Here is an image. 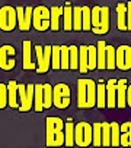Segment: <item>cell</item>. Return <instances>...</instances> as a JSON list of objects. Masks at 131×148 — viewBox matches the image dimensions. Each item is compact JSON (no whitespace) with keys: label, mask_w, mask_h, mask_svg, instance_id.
<instances>
[{"label":"cell","mask_w":131,"mask_h":148,"mask_svg":"<svg viewBox=\"0 0 131 148\" xmlns=\"http://www.w3.org/2000/svg\"><path fill=\"white\" fill-rule=\"evenodd\" d=\"M77 107L92 109L96 107V82L90 78L77 79Z\"/></svg>","instance_id":"6da1fadb"},{"label":"cell","mask_w":131,"mask_h":148,"mask_svg":"<svg viewBox=\"0 0 131 148\" xmlns=\"http://www.w3.org/2000/svg\"><path fill=\"white\" fill-rule=\"evenodd\" d=\"M45 139L47 147H61L64 145V122L61 117L48 116L45 117Z\"/></svg>","instance_id":"7a4b0ae2"},{"label":"cell","mask_w":131,"mask_h":148,"mask_svg":"<svg viewBox=\"0 0 131 148\" xmlns=\"http://www.w3.org/2000/svg\"><path fill=\"white\" fill-rule=\"evenodd\" d=\"M108 6L92 8V32L96 35L108 34L111 29V13Z\"/></svg>","instance_id":"3957f363"},{"label":"cell","mask_w":131,"mask_h":148,"mask_svg":"<svg viewBox=\"0 0 131 148\" xmlns=\"http://www.w3.org/2000/svg\"><path fill=\"white\" fill-rule=\"evenodd\" d=\"M18 95L20 100V106L18 107V110L20 113L29 112L31 109H34V97H35V85L34 84H18Z\"/></svg>","instance_id":"277c9868"},{"label":"cell","mask_w":131,"mask_h":148,"mask_svg":"<svg viewBox=\"0 0 131 148\" xmlns=\"http://www.w3.org/2000/svg\"><path fill=\"white\" fill-rule=\"evenodd\" d=\"M50 18H51V13H50L48 8H45V6H36V8H34L32 27L36 31H39V32H44V31L50 29V27H51Z\"/></svg>","instance_id":"5b68a950"},{"label":"cell","mask_w":131,"mask_h":148,"mask_svg":"<svg viewBox=\"0 0 131 148\" xmlns=\"http://www.w3.org/2000/svg\"><path fill=\"white\" fill-rule=\"evenodd\" d=\"M51 47L53 46H35V54H36V73H45L51 68Z\"/></svg>","instance_id":"8992f818"},{"label":"cell","mask_w":131,"mask_h":148,"mask_svg":"<svg viewBox=\"0 0 131 148\" xmlns=\"http://www.w3.org/2000/svg\"><path fill=\"white\" fill-rule=\"evenodd\" d=\"M92 125L87 122H80L74 126V144L77 147L92 145Z\"/></svg>","instance_id":"52a82bcc"},{"label":"cell","mask_w":131,"mask_h":148,"mask_svg":"<svg viewBox=\"0 0 131 148\" xmlns=\"http://www.w3.org/2000/svg\"><path fill=\"white\" fill-rule=\"evenodd\" d=\"M53 104L60 110L70 106V88L66 84H57L53 87Z\"/></svg>","instance_id":"ba28073f"},{"label":"cell","mask_w":131,"mask_h":148,"mask_svg":"<svg viewBox=\"0 0 131 148\" xmlns=\"http://www.w3.org/2000/svg\"><path fill=\"white\" fill-rule=\"evenodd\" d=\"M18 25V16L16 9L12 6L0 8V29L5 32H10Z\"/></svg>","instance_id":"9c48e42d"},{"label":"cell","mask_w":131,"mask_h":148,"mask_svg":"<svg viewBox=\"0 0 131 148\" xmlns=\"http://www.w3.org/2000/svg\"><path fill=\"white\" fill-rule=\"evenodd\" d=\"M16 68V49L13 46H2L0 47V69L5 72H10Z\"/></svg>","instance_id":"30bf717a"},{"label":"cell","mask_w":131,"mask_h":148,"mask_svg":"<svg viewBox=\"0 0 131 148\" xmlns=\"http://www.w3.org/2000/svg\"><path fill=\"white\" fill-rule=\"evenodd\" d=\"M32 13L34 8L31 6H18L16 8V16H18V28L22 32H28L32 28Z\"/></svg>","instance_id":"8fae6325"},{"label":"cell","mask_w":131,"mask_h":148,"mask_svg":"<svg viewBox=\"0 0 131 148\" xmlns=\"http://www.w3.org/2000/svg\"><path fill=\"white\" fill-rule=\"evenodd\" d=\"M115 63H117V69H120V71H130L131 69V47L130 46L117 47Z\"/></svg>","instance_id":"7c38bea8"},{"label":"cell","mask_w":131,"mask_h":148,"mask_svg":"<svg viewBox=\"0 0 131 148\" xmlns=\"http://www.w3.org/2000/svg\"><path fill=\"white\" fill-rule=\"evenodd\" d=\"M32 43L25 40L22 43V68L24 71H36V63L32 59Z\"/></svg>","instance_id":"4fadbf2b"},{"label":"cell","mask_w":131,"mask_h":148,"mask_svg":"<svg viewBox=\"0 0 131 148\" xmlns=\"http://www.w3.org/2000/svg\"><path fill=\"white\" fill-rule=\"evenodd\" d=\"M117 84L118 79H108L106 81V107L115 109L117 107Z\"/></svg>","instance_id":"5bb4252c"},{"label":"cell","mask_w":131,"mask_h":148,"mask_svg":"<svg viewBox=\"0 0 131 148\" xmlns=\"http://www.w3.org/2000/svg\"><path fill=\"white\" fill-rule=\"evenodd\" d=\"M127 87H128V81L127 79H118L117 84V107L124 109L127 107Z\"/></svg>","instance_id":"9a60e30c"},{"label":"cell","mask_w":131,"mask_h":148,"mask_svg":"<svg viewBox=\"0 0 131 148\" xmlns=\"http://www.w3.org/2000/svg\"><path fill=\"white\" fill-rule=\"evenodd\" d=\"M63 29L66 32L73 29V8L70 2H66L63 6Z\"/></svg>","instance_id":"2e32d148"},{"label":"cell","mask_w":131,"mask_h":148,"mask_svg":"<svg viewBox=\"0 0 131 148\" xmlns=\"http://www.w3.org/2000/svg\"><path fill=\"white\" fill-rule=\"evenodd\" d=\"M18 82L15 79L7 82V106L12 109H18Z\"/></svg>","instance_id":"e0dca14e"},{"label":"cell","mask_w":131,"mask_h":148,"mask_svg":"<svg viewBox=\"0 0 131 148\" xmlns=\"http://www.w3.org/2000/svg\"><path fill=\"white\" fill-rule=\"evenodd\" d=\"M74 122L72 117H69L64 122V145L66 147H73L74 144Z\"/></svg>","instance_id":"ac0fdd59"},{"label":"cell","mask_w":131,"mask_h":148,"mask_svg":"<svg viewBox=\"0 0 131 148\" xmlns=\"http://www.w3.org/2000/svg\"><path fill=\"white\" fill-rule=\"evenodd\" d=\"M117 28L120 31H127V3L117 5Z\"/></svg>","instance_id":"d6986e66"},{"label":"cell","mask_w":131,"mask_h":148,"mask_svg":"<svg viewBox=\"0 0 131 148\" xmlns=\"http://www.w3.org/2000/svg\"><path fill=\"white\" fill-rule=\"evenodd\" d=\"M106 43L103 40L98 41L96 43V53H98V71H103L106 69Z\"/></svg>","instance_id":"ffe728a7"},{"label":"cell","mask_w":131,"mask_h":148,"mask_svg":"<svg viewBox=\"0 0 131 148\" xmlns=\"http://www.w3.org/2000/svg\"><path fill=\"white\" fill-rule=\"evenodd\" d=\"M50 13H51V18H50L51 27H50V29L53 32H57L60 29V18L63 16V8L61 6H53L50 9Z\"/></svg>","instance_id":"44dd1931"},{"label":"cell","mask_w":131,"mask_h":148,"mask_svg":"<svg viewBox=\"0 0 131 148\" xmlns=\"http://www.w3.org/2000/svg\"><path fill=\"white\" fill-rule=\"evenodd\" d=\"M96 107L105 109L106 107V84L102 81L96 84Z\"/></svg>","instance_id":"7402d4cb"},{"label":"cell","mask_w":131,"mask_h":148,"mask_svg":"<svg viewBox=\"0 0 131 148\" xmlns=\"http://www.w3.org/2000/svg\"><path fill=\"white\" fill-rule=\"evenodd\" d=\"M44 84H36L35 85V97H34V110L36 113H41L44 109V94H42Z\"/></svg>","instance_id":"603a6c76"},{"label":"cell","mask_w":131,"mask_h":148,"mask_svg":"<svg viewBox=\"0 0 131 148\" xmlns=\"http://www.w3.org/2000/svg\"><path fill=\"white\" fill-rule=\"evenodd\" d=\"M120 129H121V135H120L121 147H131V122L122 123Z\"/></svg>","instance_id":"cb8c5ba5"},{"label":"cell","mask_w":131,"mask_h":148,"mask_svg":"<svg viewBox=\"0 0 131 148\" xmlns=\"http://www.w3.org/2000/svg\"><path fill=\"white\" fill-rule=\"evenodd\" d=\"M92 29V8L82 6V31Z\"/></svg>","instance_id":"d4e9b609"},{"label":"cell","mask_w":131,"mask_h":148,"mask_svg":"<svg viewBox=\"0 0 131 148\" xmlns=\"http://www.w3.org/2000/svg\"><path fill=\"white\" fill-rule=\"evenodd\" d=\"M79 72L86 73L89 72L87 68V46H79Z\"/></svg>","instance_id":"484cf974"},{"label":"cell","mask_w":131,"mask_h":148,"mask_svg":"<svg viewBox=\"0 0 131 148\" xmlns=\"http://www.w3.org/2000/svg\"><path fill=\"white\" fill-rule=\"evenodd\" d=\"M51 69L53 71L61 69V46L51 47Z\"/></svg>","instance_id":"4316f807"},{"label":"cell","mask_w":131,"mask_h":148,"mask_svg":"<svg viewBox=\"0 0 131 148\" xmlns=\"http://www.w3.org/2000/svg\"><path fill=\"white\" fill-rule=\"evenodd\" d=\"M115 56H117V49L114 46H106V69L108 71H114L117 69V63H115Z\"/></svg>","instance_id":"83f0119b"},{"label":"cell","mask_w":131,"mask_h":148,"mask_svg":"<svg viewBox=\"0 0 131 148\" xmlns=\"http://www.w3.org/2000/svg\"><path fill=\"white\" fill-rule=\"evenodd\" d=\"M98 66V53L96 46H87V68L90 71H95Z\"/></svg>","instance_id":"f1b7e54d"},{"label":"cell","mask_w":131,"mask_h":148,"mask_svg":"<svg viewBox=\"0 0 131 148\" xmlns=\"http://www.w3.org/2000/svg\"><path fill=\"white\" fill-rule=\"evenodd\" d=\"M92 145L93 147H102V122L92 125Z\"/></svg>","instance_id":"f546056e"},{"label":"cell","mask_w":131,"mask_h":148,"mask_svg":"<svg viewBox=\"0 0 131 148\" xmlns=\"http://www.w3.org/2000/svg\"><path fill=\"white\" fill-rule=\"evenodd\" d=\"M42 94H44V109H50L53 107V85L50 84H44L42 88Z\"/></svg>","instance_id":"4dcf8cb0"},{"label":"cell","mask_w":131,"mask_h":148,"mask_svg":"<svg viewBox=\"0 0 131 148\" xmlns=\"http://www.w3.org/2000/svg\"><path fill=\"white\" fill-rule=\"evenodd\" d=\"M120 135H121V129L120 125L117 122H111V147H120Z\"/></svg>","instance_id":"1f68e13d"},{"label":"cell","mask_w":131,"mask_h":148,"mask_svg":"<svg viewBox=\"0 0 131 148\" xmlns=\"http://www.w3.org/2000/svg\"><path fill=\"white\" fill-rule=\"evenodd\" d=\"M70 49V69L79 71V46H69Z\"/></svg>","instance_id":"d6a6232c"},{"label":"cell","mask_w":131,"mask_h":148,"mask_svg":"<svg viewBox=\"0 0 131 148\" xmlns=\"http://www.w3.org/2000/svg\"><path fill=\"white\" fill-rule=\"evenodd\" d=\"M102 147H111V123L102 122Z\"/></svg>","instance_id":"836d02e7"},{"label":"cell","mask_w":131,"mask_h":148,"mask_svg":"<svg viewBox=\"0 0 131 148\" xmlns=\"http://www.w3.org/2000/svg\"><path fill=\"white\" fill-rule=\"evenodd\" d=\"M70 69V49L69 46H61V71Z\"/></svg>","instance_id":"e575fe53"},{"label":"cell","mask_w":131,"mask_h":148,"mask_svg":"<svg viewBox=\"0 0 131 148\" xmlns=\"http://www.w3.org/2000/svg\"><path fill=\"white\" fill-rule=\"evenodd\" d=\"M73 31H82V6L73 8Z\"/></svg>","instance_id":"d590c367"},{"label":"cell","mask_w":131,"mask_h":148,"mask_svg":"<svg viewBox=\"0 0 131 148\" xmlns=\"http://www.w3.org/2000/svg\"><path fill=\"white\" fill-rule=\"evenodd\" d=\"M7 107V84L0 82V109Z\"/></svg>","instance_id":"8d00e7d4"},{"label":"cell","mask_w":131,"mask_h":148,"mask_svg":"<svg viewBox=\"0 0 131 148\" xmlns=\"http://www.w3.org/2000/svg\"><path fill=\"white\" fill-rule=\"evenodd\" d=\"M127 31H131V0L127 2Z\"/></svg>","instance_id":"74e56055"},{"label":"cell","mask_w":131,"mask_h":148,"mask_svg":"<svg viewBox=\"0 0 131 148\" xmlns=\"http://www.w3.org/2000/svg\"><path fill=\"white\" fill-rule=\"evenodd\" d=\"M127 107H131V84L127 87Z\"/></svg>","instance_id":"f35d334b"}]
</instances>
